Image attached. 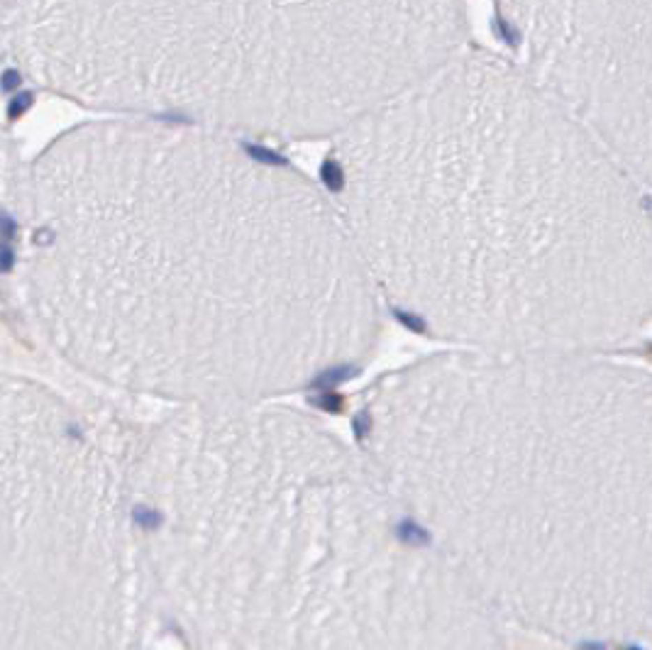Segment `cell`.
I'll return each mask as SVG.
<instances>
[{"label":"cell","mask_w":652,"mask_h":650,"mask_svg":"<svg viewBox=\"0 0 652 650\" xmlns=\"http://www.w3.org/2000/svg\"><path fill=\"white\" fill-rule=\"evenodd\" d=\"M323 188L379 301L464 350L616 352L652 310L647 183L467 45L333 137Z\"/></svg>","instance_id":"6da1fadb"},{"label":"cell","mask_w":652,"mask_h":650,"mask_svg":"<svg viewBox=\"0 0 652 650\" xmlns=\"http://www.w3.org/2000/svg\"><path fill=\"white\" fill-rule=\"evenodd\" d=\"M69 240L120 367L198 406L347 375L381 301L323 183L257 139L100 128L76 152Z\"/></svg>","instance_id":"7a4b0ae2"},{"label":"cell","mask_w":652,"mask_h":650,"mask_svg":"<svg viewBox=\"0 0 652 650\" xmlns=\"http://www.w3.org/2000/svg\"><path fill=\"white\" fill-rule=\"evenodd\" d=\"M359 448L513 619L572 645L647 638L652 386L613 352H442L377 379Z\"/></svg>","instance_id":"3957f363"},{"label":"cell","mask_w":652,"mask_h":650,"mask_svg":"<svg viewBox=\"0 0 652 650\" xmlns=\"http://www.w3.org/2000/svg\"><path fill=\"white\" fill-rule=\"evenodd\" d=\"M162 541L188 650H506L501 619L359 445L303 411L198 406L162 450Z\"/></svg>","instance_id":"277c9868"},{"label":"cell","mask_w":652,"mask_h":650,"mask_svg":"<svg viewBox=\"0 0 652 650\" xmlns=\"http://www.w3.org/2000/svg\"><path fill=\"white\" fill-rule=\"evenodd\" d=\"M93 98L237 137L340 133L469 45L467 0H69Z\"/></svg>","instance_id":"5b68a950"},{"label":"cell","mask_w":652,"mask_h":650,"mask_svg":"<svg viewBox=\"0 0 652 650\" xmlns=\"http://www.w3.org/2000/svg\"><path fill=\"white\" fill-rule=\"evenodd\" d=\"M506 59L650 181L652 0H491Z\"/></svg>","instance_id":"8992f818"}]
</instances>
